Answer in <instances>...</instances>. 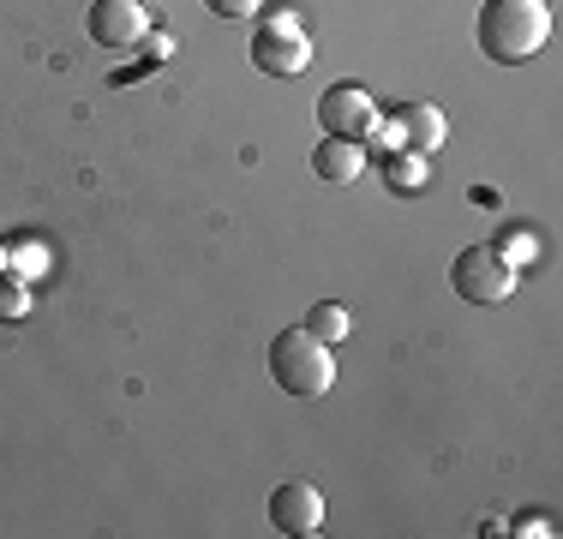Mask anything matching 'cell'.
Segmentation results:
<instances>
[{"label":"cell","instance_id":"cell-1","mask_svg":"<svg viewBox=\"0 0 563 539\" xmlns=\"http://www.w3.org/2000/svg\"><path fill=\"white\" fill-rule=\"evenodd\" d=\"M552 36V7L545 0H486L479 7V48L498 66H521Z\"/></svg>","mask_w":563,"mask_h":539},{"label":"cell","instance_id":"cell-2","mask_svg":"<svg viewBox=\"0 0 563 539\" xmlns=\"http://www.w3.org/2000/svg\"><path fill=\"white\" fill-rule=\"evenodd\" d=\"M271 377L288 396H324L336 384V354H330V342H318L300 323V330H282L271 342Z\"/></svg>","mask_w":563,"mask_h":539},{"label":"cell","instance_id":"cell-3","mask_svg":"<svg viewBox=\"0 0 563 539\" xmlns=\"http://www.w3.org/2000/svg\"><path fill=\"white\" fill-rule=\"evenodd\" d=\"M450 288L462 294L467 306H498L516 294V270H509L492 246H462L450 264Z\"/></svg>","mask_w":563,"mask_h":539},{"label":"cell","instance_id":"cell-4","mask_svg":"<svg viewBox=\"0 0 563 539\" xmlns=\"http://www.w3.org/2000/svg\"><path fill=\"white\" fill-rule=\"evenodd\" d=\"M318 127H324L330 139H366V132L378 127V102H372L366 85H330L324 97H318Z\"/></svg>","mask_w":563,"mask_h":539},{"label":"cell","instance_id":"cell-5","mask_svg":"<svg viewBox=\"0 0 563 539\" xmlns=\"http://www.w3.org/2000/svg\"><path fill=\"white\" fill-rule=\"evenodd\" d=\"M271 528L312 539L318 528H324V492H318L312 480H288V485H276V492H271Z\"/></svg>","mask_w":563,"mask_h":539},{"label":"cell","instance_id":"cell-6","mask_svg":"<svg viewBox=\"0 0 563 539\" xmlns=\"http://www.w3.org/2000/svg\"><path fill=\"white\" fill-rule=\"evenodd\" d=\"M252 66L271 78H300L306 66H312V43H306L300 31H271L264 24L258 36H252Z\"/></svg>","mask_w":563,"mask_h":539},{"label":"cell","instance_id":"cell-7","mask_svg":"<svg viewBox=\"0 0 563 539\" xmlns=\"http://www.w3.org/2000/svg\"><path fill=\"white\" fill-rule=\"evenodd\" d=\"M144 24H151V12H144L139 0H97V7H90V36H97V48H139Z\"/></svg>","mask_w":563,"mask_h":539},{"label":"cell","instance_id":"cell-8","mask_svg":"<svg viewBox=\"0 0 563 539\" xmlns=\"http://www.w3.org/2000/svg\"><path fill=\"white\" fill-rule=\"evenodd\" d=\"M390 127H396L401 151H413V156H432L438 144H444L450 120H444V108H432V102H401Z\"/></svg>","mask_w":563,"mask_h":539},{"label":"cell","instance_id":"cell-9","mask_svg":"<svg viewBox=\"0 0 563 539\" xmlns=\"http://www.w3.org/2000/svg\"><path fill=\"white\" fill-rule=\"evenodd\" d=\"M312 174L330 180V186H354L360 174H366V144L360 139H330L324 132V144L312 151Z\"/></svg>","mask_w":563,"mask_h":539},{"label":"cell","instance_id":"cell-10","mask_svg":"<svg viewBox=\"0 0 563 539\" xmlns=\"http://www.w3.org/2000/svg\"><path fill=\"white\" fill-rule=\"evenodd\" d=\"M306 330H312L318 342H347V312L336 300H318L312 312H306Z\"/></svg>","mask_w":563,"mask_h":539},{"label":"cell","instance_id":"cell-11","mask_svg":"<svg viewBox=\"0 0 563 539\" xmlns=\"http://www.w3.org/2000/svg\"><path fill=\"white\" fill-rule=\"evenodd\" d=\"M24 306H31V288L19 276H7L0 282V318H24Z\"/></svg>","mask_w":563,"mask_h":539},{"label":"cell","instance_id":"cell-12","mask_svg":"<svg viewBox=\"0 0 563 539\" xmlns=\"http://www.w3.org/2000/svg\"><path fill=\"white\" fill-rule=\"evenodd\" d=\"M492 252H498L504 264H509V258H533V234H528V228H509L504 246H492Z\"/></svg>","mask_w":563,"mask_h":539},{"label":"cell","instance_id":"cell-13","mask_svg":"<svg viewBox=\"0 0 563 539\" xmlns=\"http://www.w3.org/2000/svg\"><path fill=\"white\" fill-rule=\"evenodd\" d=\"M210 12H217V19H252V12L264 7V0H205Z\"/></svg>","mask_w":563,"mask_h":539},{"label":"cell","instance_id":"cell-14","mask_svg":"<svg viewBox=\"0 0 563 539\" xmlns=\"http://www.w3.org/2000/svg\"><path fill=\"white\" fill-rule=\"evenodd\" d=\"M7 264H19V270H31V276H36V270L48 264V252H43V246H19V252L7 246Z\"/></svg>","mask_w":563,"mask_h":539},{"label":"cell","instance_id":"cell-15","mask_svg":"<svg viewBox=\"0 0 563 539\" xmlns=\"http://www.w3.org/2000/svg\"><path fill=\"white\" fill-rule=\"evenodd\" d=\"M516 534H552V528H545V516H521Z\"/></svg>","mask_w":563,"mask_h":539},{"label":"cell","instance_id":"cell-16","mask_svg":"<svg viewBox=\"0 0 563 539\" xmlns=\"http://www.w3.org/2000/svg\"><path fill=\"white\" fill-rule=\"evenodd\" d=\"M0 276H7V240H0Z\"/></svg>","mask_w":563,"mask_h":539}]
</instances>
